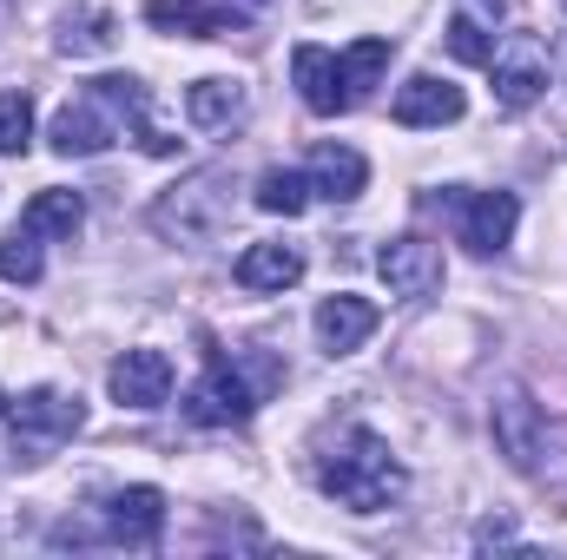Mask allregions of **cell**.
Returning a JSON list of instances; mask_svg holds the SVG:
<instances>
[{
    "instance_id": "e0dca14e",
    "label": "cell",
    "mask_w": 567,
    "mask_h": 560,
    "mask_svg": "<svg viewBox=\"0 0 567 560\" xmlns=\"http://www.w3.org/2000/svg\"><path fill=\"white\" fill-rule=\"evenodd\" d=\"M495 27H502V0H455V13H449V27H442V46H449L462 66H488Z\"/></svg>"
},
{
    "instance_id": "5bb4252c",
    "label": "cell",
    "mask_w": 567,
    "mask_h": 560,
    "mask_svg": "<svg viewBox=\"0 0 567 560\" xmlns=\"http://www.w3.org/2000/svg\"><path fill=\"white\" fill-rule=\"evenodd\" d=\"M310 330H317L323 356H350V350H363V343H370V330H377V303H370V297L337 290V297H323V303H317Z\"/></svg>"
},
{
    "instance_id": "277c9868",
    "label": "cell",
    "mask_w": 567,
    "mask_h": 560,
    "mask_svg": "<svg viewBox=\"0 0 567 560\" xmlns=\"http://www.w3.org/2000/svg\"><path fill=\"white\" fill-rule=\"evenodd\" d=\"M488 73H495V106L502 113H528L555 86V53H548L542 33H508V40H495Z\"/></svg>"
},
{
    "instance_id": "5b68a950",
    "label": "cell",
    "mask_w": 567,
    "mask_h": 560,
    "mask_svg": "<svg viewBox=\"0 0 567 560\" xmlns=\"http://www.w3.org/2000/svg\"><path fill=\"white\" fill-rule=\"evenodd\" d=\"M258 403H265V390L245 383V363H225V356H212L205 376L185 390V416L198 428H245L258 416Z\"/></svg>"
},
{
    "instance_id": "d6986e66",
    "label": "cell",
    "mask_w": 567,
    "mask_h": 560,
    "mask_svg": "<svg viewBox=\"0 0 567 560\" xmlns=\"http://www.w3.org/2000/svg\"><path fill=\"white\" fill-rule=\"evenodd\" d=\"M297 278H303V251L297 245L265 238V245H245L238 251V283L245 290H290Z\"/></svg>"
},
{
    "instance_id": "52a82bcc",
    "label": "cell",
    "mask_w": 567,
    "mask_h": 560,
    "mask_svg": "<svg viewBox=\"0 0 567 560\" xmlns=\"http://www.w3.org/2000/svg\"><path fill=\"white\" fill-rule=\"evenodd\" d=\"M488 428H495V448L508 455V468L535 475V462H542V409H535V396H528L522 383H502V390H495Z\"/></svg>"
},
{
    "instance_id": "3957f363",
    "label": "cell",
    "mask_w": 567,
    "mask_h": 560,
    "mask_svg": "<svg viewBox=\"0 0 567 560\" xmlns=\"http://www.w3.org/2000/svg\"><path fill=\"white\" fill-rule=\"evenodd\" d=\"M80 422H86V403L73 390H53V383H40L20 403H7V428H13V455L20 462H47L60 442L80 435Z\"/></svg>"
},
{
    "instance_id": "7402d4cb",
    "label": "cell",
    "mask_w": 567,
    "mask_h": 560,
    "mask_svg": "<svg viewBox=\"0 0 567 560\" xmlns=\"http://www.w3.org/2000/svg\"><path fill=\"white\" fill-rule=\"evenodd\" d=\"M93 93H100V100H106L120 120H133V126H140V145H145V152H172V139H165V133L152 126V113H145V86L133 80V73H126V80H93Z\"/></svg>"
},
{
    "instance_id": "4316f807",
    "label": "cell",
    "mask_w": 567,
    "mask_h": 560,
    "mask_svg": "<svg viewBox=\"0 0 567 560\" xmlns=\"http://www.w3.org/2000/svg\"><path fill=\"white\" fill-rule=\"evenodd\" d=\"M0 416H7V396H0Z\"/></svg>"
},
{
    "instance_id": "6da1fadb",
    "label": "cell",
    "mask_w": 567,
    "mask_h": 560,
    "mask_svg": "<svg viewBox=\"0 0 567 560\" xmlns=\"http://www.w3.org/2000/svg\"><path fill=\"white\" fill-rule=\"evenodd\" d=\"M317 488L350 515H383L410 488V475H403V462L390 455V442L377 428H343L317 462Z\"/></svg>"
},
{
    "instance_id": "7a4b0ae2",
    "label": "cell",
    "mask_w": 567,
    "mask_h": 560,
    "mask_svg": "<svg viewBox=\"0 0 567 560\" xmlns=\"http://www.w3.org/2000/svg\"><path fill=\"white\" fill-rule=\"evenodd\" d=\"M231 191H238L231 165H198L192 178H178V185L152 205V231L172 238V245H212V238L231 225V205H238Z\"/></svg>"
},
{
    "instance_id": "8992f818",
    "label": "cell",
    "mask_w": 567,
    "mask_h": 560,
    "mask_svg": "<svg viewBox=\"0 0 567 560\" xmlns=\"http://www.w3.org/2000/svg\"><path fill=\"white\" fill-rule=\"evenodd\" d=\"M515 225H522V198L515 191H468V198H455V238L475 258L508 251L515 245Z\"/></svg>"
},
{
    "instance_id": "8fae6325",
    "label": "cell",
    "mask_w": 567,
    "mask_h": 560,
    "mask_svg": "<svg viewBox=\"0 0 567 560\" xmlns=\"http://www.w3.org/2000/svg\"><path fill=\"white\" fill-rule=\"evenodd\" d=\"M145 20L158 33H185V40H225L245 27V13L231 0H145Z\"/></svg>"
},
{
    "instance_id": "603a6c76",
    "label": "cell",
    "mask_w": 567,
    "mask_h": 560,
    "mask_svg": "<svg viewBox=\"0 0 567 560\" xmlns=\"http://www.w3.org/2000/svg\"><path fill=\"white\" fill-rule=\"evenodd\" d=\"M251 198H258V211H271V218H297V211L310 205V178L290 172V165H271V172L251 185Z\"/></svg>"
},
{
    "instance_id": "7c38bea8",
    "label": "cell",
    "mask_w": 567,
    "mask_h": 560,
    "mask_svg": "<svg viewBox=\"0 0 567 560\" xmlns=\"http://www.w3.org/2000/svg\"><path fill=\"white\" fill-rule=\"evenodd\" d=\"M396 126H455L462 113H468V100H462V86L455 80H442V73H410L403 86H396Z\"/></svg>"
},
{
    "instance_id": "d4e9b609",
    "label": "cell",
    "mask_w": 567,
    "mask_h": 560,
    "mask_svg": "<svg viewBox=\"0 0 567 560\" xmlns=\"http://www.w3.org/2000/svg\"><path fill=\"white\" fill-rule=\"evenodd\" d=\"M40 271H47L40 231H33V225H13V231L0 238V278L7 283H40Z\"/></svg>"
},
{
    "instance_id": "ac0fdd59",
    "label": "cell",
    "mask_w": 567,
    "mask_h": 560,
    "mask_svg": "<svg viewBox=\"0 0 567 560\" xmlns=\"http://www.w3.org/2000/svg\"><path fill=\"white\" fill-rule=\"evenodd\" d=\"M303 178H310V191L317 198H330V205H350L363 185H370V165H363V152L357 145H317L310 152V165H303Z\"/></svg>"
},
{
    "instance_id": "44dd1931",
    "label": "cell",
    "mask_w": 567,
    "mask_h": 560,
    "mask_svg": "<svg viewBox=\"0 0 567 560\" xmlns=\"http://www.w3.org/2000/svg\"><path fill=\"white\" fill-rule=\"evenodd\" d=\"M20 225H33L40 238H73V231L86 225V198H80V191H66V185H47V191H33V198H27Z\"/></svg>"
},
{
    "instance_id": "ba28073f",
    "label": "cell",
    "mask_w": 567,
    "mask_h": 560,
    "mask_svg": "<svg viewBox=\"0 0 567 560\" xmlns=\"http://www.w3.org/2000/svg\"><path fill=\"white\" fill-rule=\"evenodd\" d=\"M47 139H53L60 158H93V152H106V145L120 139V113L86 86L80 100H66V106L53 113V133H47Z\"/></svg>"
},
{
    "instance_id": "2e32d148",
    "label": "cell",
    "mask_w": 567,
    "mask_h": 560,
    "mask_svg": "<svg viewBox=\"0 0 567 560\" xmlns=\"http://www.w3.org/2000/svg\"><path fill=\"white\" fill-rule=\"evenodd\" d=\"M106 535L120 541V548H152L158 535H165V495L158 488H120L113 501H106Z\"/></svg>"
},
{
    "instance_id": "ffe728a7",
    "label": "cell",
    "mask_w": 567,
    "mask_h": 560,
    "mask_svg": "<svg viewBox=\"0 0 567 560\" xmlns=\"http://www.w3.org/2000/svg\"><path fill=\"white\" fill-rule=\"evenodd\" d=\"M120 20L106 13V7H73V13H60V33H53V46L66 53V60H100V53H113V33Z\"/></svg>"
},
{
    "instance_id": "30bf717a",
    "label": "cell",
    "mask_w": 567,
    "mask_h": 560,
    "mask_svg": "<svg viewBox=\"0 0 567 560\" xmlns=\"http://www.w3.org/2000/svg\"><path fill=\"white\" fill-rule=\"evenodd\" d=\"M377 278L390 283V297H429L435 283H442V251L429 245V238H390L383 251H377Z\"/></svg>"
},
{
    "instance_id": "484cf974",
    "label": "cell",
    "mask_w": 567,
    "mask_h": 560,
    "mask_svg": "<svg viewBox=\"0 0 567 560\" xmlns=\"http://www.w3.org/2000/svg\"><path fill=\"white\" fill-rule=\"evenodd\" d=\"M27 145H33V100L0 93V158H20Z\"/></svg>"
},
{
    "instance_id": "9c48e42d",
    "label": "cell",
    "mask_w": 567,
    "mask_h": 560,
    "mask_svg": "<svg viewBox=\"0 0 567 560\" xmlns=\"http://www.w3.org/2000/svg\"><path fill=\"white\" fill-rule=\"evenodd\" d=\"M290 80H297V93H303V106L317 120H337V113L357 106L350 80H343V53H330V46H297L290 53Z\"/></svg>"
},
{
    "instance_id": "9a60e30c",
    "label": "cell",
    "mask_w": 567,
    "mask_h": 560,
    "mask_svg": "<svg viewBox=\"0 0 567 560\" xmlns=\"http://www.w3.org/2000/svg\"><path fill=\"white\" fill-rule=\"evenodd\" d=\"M245 113H251V93H245V80H231V73H205V80L185 86V120H192L198 133H231Z\"/></svg>"
},
{
    "instance_id": "83f0119b",
    "label": "cell",
    "mask_w": 567,
    "mask_h": 560,
    "mask_svg": "<svg viewBox=\"0 0 567 560\" xmlns=\"http://www.w3.org/2000/svg\"><path fill=\"white\" fill-rule=\"evenodd\" d=\"M251 7H265V0H251Z\"/></svg>"
},
{
    "instance_id": "cb8c5ba5",
    "label": "cell",
    "mask_w": 567,
    "mask_h": 560,
    "mask_svg": "<svg viewBox=\"0 0 567 560\" xmlns=\"http://www.w3.org/2000/svg\"><path fill=\"white\" fill-rule=\"evenodd\" d=\"M390 60H396V40H383V33H370V40H357L350 53H343V80H350V100H363L383 73H390Z\"/></svg>"
},
{
    "instance_id": "4fadbf2b",
    "label": "cell",
    "mask_w": 567,
    "mask_h": 560,
    "mask_svg": "<svg viewBox=\"0 0 567 560\" xmlns=\"http://www.w3.org/2000/svg\"><path fill=\"white\" fill-rule=\"evenodd\" d=\"M106 390H113L120 409H158V403L172 396V356H165V350H126V356L113 363Z\"/></svg>"
}]
</instances>
